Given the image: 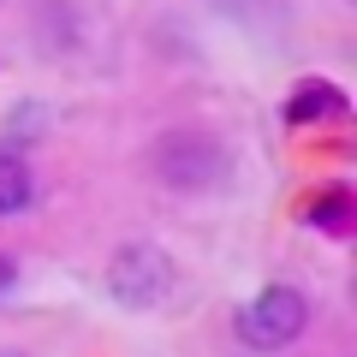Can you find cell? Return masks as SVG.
<instances>
[{
  "label": "cell",
  "instance_id": "obj_2",
  "mask_svg": "<svg viewBox=\"0 0 357 357\" xmlns=\"http://www.w3.org/2000/svg\"><path fill=\"white\" fill-rule=\"evenodd\" d=\"M149 161H155V178L173 185V191H208V185H220V173H227L220 143L208 137V131H197V126L167 131V137L155 143Z\"/></svg>",
  "mask_w": 357,
  "mask_h": 357
},
{
  "label": "cell",
  "instance_id": "obj_7",
  "mask_svg": "<svg viewBox=\"0 0 357 357\" xmlns=\"http://www.w3.org/2000/svg\"><path fill=\"white\" fill-rule=\"evenodd\" d=\"M13 286H18V262H13V256H0V298L13 292Z\"/></svg>",
  "mask_w": 357,
  "mask_h": 357
},
{
  "label": "cell",
  "instance_id": "obj_6",
  "mask_svg": "<svg viewBox=\"0 0 357 357\" xmlns=\"http://www.w3.org/2000/svg\"><path fill=\"white\" fill-rule=\"evenodd\" d=\"M345 220H351L345 197H321V203H310V227H321V232H345Z\"/></svg>",
  "mask_w": 357,
  "mask_h": 357
},
{
  "label": "cell",
  "instance_id": "obj_4",
  "mask_svg": "<svg viewBox=\"0 0 357 357\" xmlns=\"http://www.w3.org/2000/svg\"><path fill=\"white\" fill-rule=\"evenodd\" d=\"M30 203H36V178H30V167L18 161V155H0V220L24 215Z\"/></svg>",
  "mask_w": 357,
  "mask_h": 357
},
{
  "label": "cell",
  "instance_id": "obj_1",
  "mask_svg": "<svg viewBox=\"0 0 357 357\" xmlns=\"http://www.w3.org/2000/svg\"><path fill=\"white\" fill-rule=\"evenodd\" d=\"M304 321H310L304 292H292V286H262L250 304H238L232 333H238V345H250V351H280V345H292L298 333H304Z\"/></svg>",
  "mask_w": 357,
  "mask_h": 357
},
{
  "label": "cell",
  "instance_id": "obj_8",
  "mask_svg": "<svg viewBox=\"0 0 357 357\" xmlns=\"http://www.w3.org/2000/svg\"><path fill=\"white\" fill-rule=\"evenodd\" d=\"M0 357H18V351H0Z\"/></svg>",
  "mask_w": 357,
  "mask_h": 357
},
{
  "label": "cell",
  "instance_id": "obj_5",
  "mask_svg": "<svg viewBox=\"0 0 357 357\" xmlns=\"http://www.w3.org/2000/svg\"><path fill=\"white\" fill-rule=\"evenodd\" d=\"M286 114H292V119H321V114H345V102L333 96L328 84H310V89H298V96H292Z\"/></svg>",
  "mask_w": 357,
  "mask_h": 357
},
{
  "label": "cell",
  "instance_id": "obj_3",
  "mask_svg": "<svg viewBox=\"0 0 357 357\" xmlns=\"http://www.w3.org/2000/svg\"><path fill=\"white\" fill-rule=\"evenodd\" d=\"M107 292L126 310H155L167 292H173V262L155 244H126V250L107 262Z\"/></svg>",
  "mask_w": 357,
  "mask_h": 357
}]
</instances>
